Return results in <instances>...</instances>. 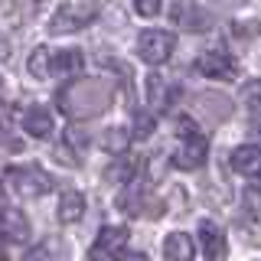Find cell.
Listing matches in <instances>:
<instances>
[{"instance_id":"cell-4","label":"cell","mask_w":261,"mask_h":261,"mask_svg":"<svg viewBox=\"0 0 261 261\" xmlns=\"http://www.w3.org/2000/svg\"><path fill=\"white\" fill-rule=\"evenodd\" d=\"M176 49V36L170 30H144L137 39V56L147 65H163Z\"/></svg>"},{"instance_id":"cell-19","label":"cell","mask_w":261,"mask_h":261,"mask_svg":"<svg viewBox=\"0 0 261 261\" xmlns=\"http://www.w3.org/2000/svg\"><path fill=\"white\" fill-rule=\"evenodd\" d=\"M27 72L36 82H46L49 75H53V53H49L46 46H36L30 53V59H27Z\"/></svg>"},{"instance_id":"cell-10","label":"cell","mask_w":261,"mask_h":261,"mask_svg":"<svg viewBox=\"0 0 261 261\" xmlns=\"http://www.w3.org/2000/svg\"><path fill=\"white\" fill-rule=\"evenodd\" d=\"M228 163H232V170L239 176H261V147H255V144L235 147Z\"/></svg>"},{"instance_id":"cell-3","label":"cell","mask_w":261,"mask_h":261,"mask_svg":"<svg viewBox=\"0 0 261 261\" xmlns=\"http://www.w3.org/2000/svg\"><path fill=\"white\" fill-rule=\"evenodd\" d=\"M98 16V7L92 0H69V4H62L59 10L53 13V33H75L82 27H88Z\"/></svg>"},{"instance_id":"cell-26","label":"cell","mask_w":261,"mask_h":261,"mask_svg":"<svg viewBox=\"0 0 261 261\" xmlns=\"http://www.w3.org/2000/svg\"><path fill=\"white\" fill-rule=\"evenodd\" d=\"M0 147H10V150H20V141H13L10 134H7V127L0 124Z\"/></svg>"},{"instance_id":"cell-28","label":"cell","mask_w":261,"mask_h":261,"mask_svg":"<svg viewBox=\"0 0 261 261\" xmlns=\"http://www.w3.org/2000/svg\"><path fill=\"white\" fill-rule=\"evenodd\" d=\"M216 4H225V7H242V4H248V0H216Z\"/></svg>"},{"instance_id":"cell-6","label":"cell","mask_w":261,"mask_h":261,"mask_svg":"<svg viewBox=\"0 0 261 261\" xmlns=\"http://www.w3.org/2000/svg\"><path fill=\"white\" fill-rule=\"evenodd\" d=\"M124 248H127V228L108 225V228H101V232H98L95 245L88 248V258H92V261H114Z\"/></svg>"},{"instance_id":"cell-17","label":"cell","mask_w":261,"mask_h":261,"mask_svg":"<svg viewBox=\"0 0 261 261\" xmlns=\"http://www.w3.org/2000/svg\"><path fill=\"white\" fill-rule=\"evenodd\" d=\"M173 95H176V88L163 75H147V101H150L157 111L170 108V105H173Z\"/></svg>"},{"instance_id":"cell-12","label":"cell","mask_w":261,"mask_h":261,"mask_svg":"<svg viewBox=\"0 0 261 261\" xmlns=\"http://www.w3.org/2000/svg\"><path fill=\"white\" fill-rule=\"evenodd\" d=\"M173 20L179 23V27L193 30V33L209 30V13H206V10H199L193 0H176V7H173Z\"/></svg>"},{"instance_id":"cell-18","label":"cell","mask_w":261,"mask_h":261,"mask_svg":"<svg viewBox=\"0 0 261 261\" xmlns=\"http://www.w3.org/2000/svg\"><path fill=\"white\" fill-rule=\"evenodd\" d=\"M85 69V56L79 49H59V56H53V72L59 79H75Z\"/></svg>"},{"instance_id":"cell-27","label":"cell","mask_w":261,"mask_h":261,"mask_svg":"<svg viewBox=\"0 0 261 261\" xmlns=\"http://www.w3.org/2000/svg\"><path fill=\"white\" fill-rule=\"evenodd\" d=\"M114 261H147V255H144V251H127V248H124Z\"/></svg>"},{"instance_id":"cell-22","label":"cell","mask_w":261,"mask_h":261,"mask_svg":"<svg viewBox=\"0 0 261 261\" xmlns=\"http://www.w3.org/2000/svg\"><path fill=\"white\" fill-rule=\"evenodd\" d=\"M153 127H157V121H153L150 114H144V111L134 114V137L137 141H147V137L153 134Z\"/></svg>"},{"instance_id":"cell-2","label":"cell","mask_w":261,"mask_h":261,"mask_svg":"<svg viewBox=\"0 0 261 261\" xmlns=\"http://www.w3.org/2000/svg\"><path fill=\"white\" fill-rule=\"evenodd\" d=\"M4 183L23 199H39V196H46L53 190V176L39 167H10L4 173Z\"/></svg>"},{"instance_id":"cell-1","label":"cell","mask_w":261,"mask_h":261,"mask_svg":"<svg viewBox=\"0 0 261 261\" xmlns=\"http://www.w3.org/2000/svg\"><path fill=\"white\" fill-rule=\"evenodd\" d=\"M111 98V88L98 79H79L59 92V105L69 118H95L98 111H105Z\"/></svg>"},{"instance_id":"cell-29","label":"cell","mask_w":261,"mask_h":261,"mask_svg":"<svg viewBox=\"0 0 261 261\" xmlns=\"http://www.w3.org/2000/svg\"><path fill=\"white\" fill-rule=\"evenodd\" d=\"M251 124H255V130H258V137H261V114H255V118H251Z\"/></svg>"},{"instance_id":"cell-15","label":"cell","mask_w":261,"mask_h":261,"mask_svg":"<svg viewBox=\"0 0 261 261\" xmlns=\"http://www.w3.org/2000/svg\"><path fill=\"white\" fill-rule=\"evenodd\" d=\"M23 127H27V134H33L36 141H46V137L53 134V114H49L43 105H33V108H27V114H23Z\"/></svg>"},{"instance_id":"cell-5","label":"cell","mask_w":261,"mask_h":261,"mask_svg":"<svg viewBox=\"0 0 261 261\" xmlns=\"http://www.w3.org/2000/svg\"><path fill=\"white\" fill-rule=\"evenodd\" d=\"M196 72L206 79H216V82H232L239 75V62L228 53H222V49H209V53H202L196 59Z\"/></svg>"},{"instance_id":"cell-23","label":"cell","mask_w":261,"mask_h":261,"mask_svg":"<svg viewBox=\"0 0 261 261\" xmlns=\"http://www.w3.org/2000/svg\"><path fill=\"white\" fill-rule=\"evenodd\" d=\"M258 33H261V23L258 20H239V23H232V36L235 39H255L258 36Z\"/></svg>"},{"instance_id":"cell-21","label":"cell","mask_w":261,"mask_h":261,"mask_svg":"<svg viewBox=\"0 0 261 261\" xmlns=\"http://www.w3.org/2000/svg\"><path fill=\"white\" fill-rule=\"evenodd\" d=\"M127 141H130V137H127L121 127H108V130L101 134V141H98V144H101L105 150H111V153H118V157H121V153L127 150Z\"/></svg>"},{"instance_id":"cell-25","label":"cell","mask_w":261,"mask_h":261,"mask_svg":"<svg viewBox=\"0 0 261 261\" xmlns=\"http://www.w3.org/2000/svg\"><path fill=\"white\" fill-rule=\"evenodd\" d=\"M130 4H134V10L141 16H157L160 7H163V0H130Z\"/></svg>"},{"instance_id":"cell-8","label":"cell","mask_w":261,"mask_h":261,"mask_svg":"<svg viewBox=\"0 0 261 261\" xmlns=\"http://www.w3.org/2000/svg\"><path fill=\"white\" fill-rule=\"evenodd\" d=\"M199 245H202V255L209 261H225V255H228L225 232L212 222V219H202L199 222Z\"/></svg>"},{"instance_id":"cell-14","label":"cell","mask_w":261,"mask_h":261,"mask_svg":"<svg viewBox=\"0 0 261 261\" xmlns=\"http://www.w3.org/2000/svg\"><path fill=\"white\" fill-rule=\"evenodd\" d=\"M137 167H141V160H137V157H127V153L111 157V167L105 170V179H108V183H118V186H127V183H134Z\"/></svg>"},{"instance_id":"cell-11","label":"cell","mask_w":261,"mask_h":261,"mask_svg":"<svg viewBox=\"0 0 261 261\" xmlns=\"http://www.w3.org/2000/svg\"><path fill=\"white\" fill-rule=\"evenodd\" d=\"M85 209H88L85 196H82L79 190H65V193H59V206H56V219H59L62 225H72V222H79V219L85 216Z\"/></svg>"},{"instance_id":"cell-9","label":"cell","mask_w":261,"mask_h":261,"mask_svg":"<svg viewBox=\"0 0 261 261\" xmlns=\"http://www.w3.org/2000/svg\"><path fill=\"white\" fill-rule=\"evenodd\" d=\"M0 239L4 242H27L30 239V222L20 209H13V206L0 209Z\"/></svg>"},{"instance_id":"cell-16","label":"cell","mask_w":261,"mask_h":261,"mask_svg":"<svg viewBox=\"0 0 261 261\" xmlns=\"http://www.w3.org/2000/svg\"><path fill=\"white\" fill-rule=\"evenodd\" d=\"M65 251H69V248H65V242L59 239V235H49V239L33 245L27 255H23V261H62Z\"/></svg>"},{"instance_id":"cell-24","label":"cell","mask_w":261,"mask_h":261,"mask_svg":"<svg viewBox=\"0 0 261 261\" xmlns=\"http://www.w3.org/2000/svg\"><path fill=\"white\" fill-rule=\"evenodd\" d=\"M245 206H248V216L261 219V183L248 186V193H245Z\"/></svg>"},{"instance_id":"cell-13","label":"cell","mask_w":261,"mask_h":261,"mask_svg":"<svg viewBox=\"0 0 261 261\" xmlns=\"http://www.w3.org/2000/svg\"><path fill=\"white\" fill-rule=\"evenodd\" d=\"M196 245L186 232H170L163 239V261H193Z\"/></svg>"},{"instance_id":"cell-20","label":"cell","mask_w":261,"mask_h":261,"mask_svg":"<svg viewBox=\"0 0 261 261\" xmlns=\"http://www.w3.org/2000/svg\"><path fill=\"white\" fill-rule=\"evenodd\" d=\"M199 111L202 114H209L212 121H222V118H228V111H232V105H228V98L225 95H212V92H202L199 98Z\"/></svg>"},{"instance_id":"cell-7","label":"cell","mask_w":261,"mask_h":261,"mask_svg":"<svg viewBox=\"0 0 261 261\" xmlns=\"http://www.w3.org/2000/svg\"><path fill=\"white\" fill-rule=\"evenodd\" d=\"M209 157V141L206 134H193V137H183L173 153V167L176 170H199Z\"/></svg>"}]
</instances>
